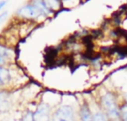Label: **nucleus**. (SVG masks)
Wrapping results in <instances>:
<instances>
[{
    "instance_id": "6",
    "label": "nucleus",
    "mask_w": 127,
    "mask_h": 121,
    "mask_svg": "<svg viewBox=\"0 0 127 121\" xmlns=\"http://www.w3.org/2000/svg\"><path fill=\"white\" fill-rule=\"evenodd\" d=\"M10 79H11L10 71L5 67L0 66V86L7 84L10 81Z\"/></svg>"
},
{
    "instance_id": "13",
    "label": "nucleus",
    "mask_w": 127,
    "mask_h": 121,
    "mask_svg": "<svg viewBox=\"0 0 127 121\" xmlns=\"http://www.w3.org/2000/svg\"><path fill=\"white\" fill-rule=\"evenodd\" d=\"M6 60H7V58H6V57H2V56H0V66L4 65V64L6 63Z\"/></svg>"
},
{
    "instance_id": "1",
    "label": "nucleus",
    "mask_w": 127,
    "mask_h": 121,
    "mask_svg": "<svg viewBox=\"0 0 127 121\" xmlns=\"http://www.w3.org/2000/svg\"><path fill=\"white\" fill-rule=\"evenodd\" d=\"M101 105L103 112L106 114L109 121H121L120 106H118L114 95L110 92L105 93L101 97Z\"/></svg>"
},
{
    "instance_id": "5",
    "label": "nucleus",
    "mask_w": 127,
    "mask_h": 121,
    "mask_svg": "<svg viewBox=\"0 0 127 121\" xmlns=\"http://www.w3.org/2000/svg\"><path fill=\"white\" fill-rule=\"evenodd\" d=\"M9 106H10L9 95L4 91H0V113L7 110Z\"/></svg>"
},
{
    "instance_id": "10",
    "label": "nucleus",
    "mask_w": 127,
    "mask_h": 121,
    "mask_svg": "<svg viewBox=\"0 0 127 121\" xmlns=\"http://www.w3.org/2000/svg\"><path fill=\"white\" fill-rule=\"evenodd\" d=\"M20 121H34L33 112H32V111H27V112L22 116V118L20 119Z\"/></svg>"
},
{
    "instance_id": "14",
    "label": "nucleus",
    "mask_w": 127,
    "mask_h": 121,
    "mask_svg": "<svg viewBox=\"0 0 127 121\" xmlns=\"http://www.w3.org/2000/svg\"><path fill=\"white\" fill-rule=\"evenodd\" d=\"M6 3H7L6 1H1V2H0V10H1L5 5H6Z\"/></svg>"
},
{
    "instance_id": "16",
    "label": "nucleus",
    "mask_w": 127,
    "mask_h": 121,
    "mask_svg": "<svg viewBox=\"0 0 127 121\" xmlns=\"http://www.w3.org/2000/svg\"><path fill=\"white\" fill-rule=\"evenodd\" d=\"M64 1H67V0H64Z\"/></svg>"
},
{
    "instance_id": "11",
    "label": "nucleus",
    "mask_w": 127,
    "mask_h": 121,
    "mask_svg": "<svg viewBox=\"0 0 127 121\" xmlns=\"http://www.w3.org/2000/svg\"><path fill=\"white\" fill-rule=\"evenodd\" d=\"M10 53H11V51L9 49H7L6 47H3V46L0 45V56L8 58L10 56Z\"/></svg>"
},
{
    "instance_id": "4",
    "label": "nucleus",
    "mask_w": 127,
    "mask_h": 121,
    "mask_svg": "<svg viewBox=\"0 0 127 121\" xmlns=\"http://www.w3.org/2000/svg\"><path fill=\"white\" fill-rule=\"evenodd\" d=\"M93 114L91 113L87 104H83L78 112V121H92Z\"/></svg>"
},
{
    "instance_id": "15",
    "label": "nucleus",
    "mask_w": 127,
    "mask_h": 121,
    "mask_svg": "<svg viewBox=\"0 0 127 121\" xmlns=\"http://www.w3.org/2000/svg\"><path fill=\"white\" fill-rule=\"evenodd\" d=\"M126 100H127V93H126Z\"/></svg>"
},
{
    "instance_id": "8",
    "label": "nucleus",
    "mask_w": 127,
    "mask_h": 121,
    "mask_svg": "<svg viewBox=\"0 0 127 121\" xmlns=\"http://www.w3.org/2000/svg\"><path fill=\"white\" fill-rule=\"evenodd\" d=\"M92 121H109L103 111H97L92 116Z\"/></svg>"
},
{
    "instance_id": "2",
    "label": "nucleus",
    "mask_w": 127,
    "mask_h": 121,
    "mask_svg": "<svg viewBox=\"0 0 127 121\" xmlns=\"http://www.w3.org/2000/svg\"><path fill=\"white\" fill-rule=\"evenodd\" d=\"M34 121H52V114L50 106L42 103L33 112Z\"/></svg>"
},
{
    "instance_id": "9",
    "label": "nucleus",
    "mask_w": 127,
    "mask_h": 121,
    "mask_svg": "<svg viewBox=\"0 0 127 121\" xmlns=\"http://www.w3.org/2000/svg\"><path fill=\"white\" fill-rule=\"evenodd\" d=\"M120 117L121 121H127V103H124L120 106Z\"/></svg>"
},
{
    "instance_id": "7",
    "label": "nucleus",
    "mask_w": 127,
    "mask_h": 121,
    "mask_svg": "<svg viewBox=\"0 0 127 121\" xmlns=\"http://www.w3.org/2000/svg\"><path fill=\"white\" fill-rule=\"evenodd\" d=\"M43 2L45 3V5L50 11H56L62 7L61 0H43Z\"/></svg>"
},
{
    "instance_id": "12",
    "label": "nucleus",
    "mask_w": 127,
    "mask_h": 121,
    "mask_svg": "<svg viewBox=\"0 0 127 121\" xmlns=\"http://www.w3.org/2000/svg\"><path fill=\"white\" fill-rule=\"evenodd\" d=\"M7 15H8V12H7V11L3 12V13L0 15V23H1V22H3V21L5 20V18L7 17Z\"/></svg>"
},
{
    "instance_id": "3",
    "label": "nucleus",
    "mask_w": 127,
    "mask_h": 121,
    "mask_svg": "<svg viewBox=\"0 0 127 121\" xmlns=\"http://www.w3.org/2000/svg\"><path fill=\"white\" fill-rule=\"evenodd\" d=\"M18 15L24 18H37L40 15H42V13L34 4H29L21 7L18 10Z\"/></svg>"
}]
</instances>
